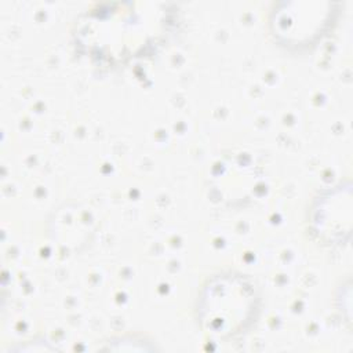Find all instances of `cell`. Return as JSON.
Segmentation results:
<instances>
[{
	"instance_id": "6da1fadb",
	"label": "cell",
	"mask_w": 353,
	"mask_h": 353,
	"mask_svg": "<svg viewBox=\"0 0 353 353\" xmlns=\"http://www.w3.org/2000/svg\"><path fill=\"white\" fill-rule=\"evenodd\" d=\"M256 295L252 284L240 276L218 277L201 299L203 324L216 336H229L244 328L254 316Z\"/></svg>"
}]
</instances>
